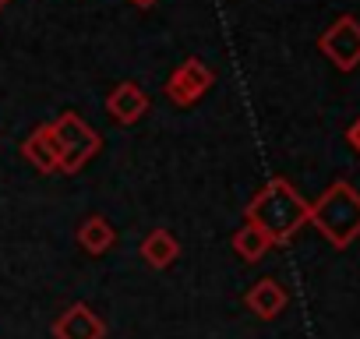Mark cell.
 Returning a JSON list of instances; mask_svg holds the SVG:
<instances>
[{"label": "cell", "mask_w": 360, "mask_h": 339, "mask_svg": "<svg viewBox=\"0 0 360 339\" xmlns=\"http://www.w3.org/2000/svg\"><path fill=\"white\" fill-rule=\"evenodd\" d=\"M244 304H248L258 318H276V314L286 307V290H283L276 279H262V283H255V290L244 297Z\"/></svg>", "instance_id": "9c48e42d"}, {"label": "cell", "mask_w": 360, "mask_h": 339, "mask_svg": "<svg viewBox=\"0 0 360 339\" xmlns=\"http://www.w3.org/2000/svg\"><path fill=\"white\" fill-rule=\"evenodd\" d=\"M212 68L205 64V60H198V57H188L184 64H180L173 75H169V82H166V96L176 103V106H191V103H198L209 89H212Z\"/></svg>", "instance_id": "5b68a950"}, {"label": "cell", "mask_w": 360, "mask_h": 339, "mask_svg": "<svg viewBox=\"0 0 360 339\" xmlns=\"http://www.w3.org/2000/svg\"><path fill=\"white\" fill-rule=\"evenodd\" d=\"M106 110L120 120V124H134L145 110H148V96L141 92V85H134V82H124V85H117L113 92H110V99H106Z\"/></svg>", "instance_id": "52a82bcc"}, {"label": "cell", "mask_w": 360, "mask_h": 339, "mask_svg": "<svg viewBox=\"0 0 360 339\" xmlns=\"http://www.w3.org/2000/svg\"><path fill=\"white\" fill-rule=\"evenodd\" d=\"M318 50L339 68V71H353L360 64V22L353 15H342L335 18L321 39H318Z\"/></svg>", "instance_id": "277c9868"}, {"label": "cell", "mask_w": 360, "mask_h": 339, "mask_svg": "<svg viewBox=\"0 0 360 339\" xmlns=\"http://www.w3.org/2000/svg\"><path fill=\"white\" fill-rule=\"evenodd\" d=\"M307 223H314L328 244L335 248H346L349 241H356L360 234V195L346 184V181H335L307 212Z\"/></svg>", "instance_id": "7a4b0ae2"}, {"label": "cell", "mask_w": 360, "mask_h": 339, "mask_svg": "<svg viewBox=\"0 0 360 339\" xmlns=\"http://www.w3.org/2000/svg\"><path fill=\"white\" fill-rule=\"evenodd\" d=\"M141 255L148 258L152 269H166V265L180 255V241H176L169 230H152V234L141 241Z\"/></svg>", "instance_id": "30bf717a"}, {"label": "cell", "mask_w": 360, "mask_h": 339, "mask_svg": "<svg viewBox=\"0 0 360 339\" xmlns=\"http://www.w3.org/2000/svg\"><path fill=\"white\" fill-rule=\"evenodd\" d=\"M50 134L57 141L60 174H78V170L99 152V134L85 120H78V113H60L50 124Z\"/></svg>", "instance_id": "3957f363"}, {"label": "cell", "mask_w": 360, "mask_h": 339, "mask_svg": "<svg viewBox=\"0 0 360 339\" xmlns=\"http://www.w3.org/2000/svg\"><path fill=\"white\" fill-rule=\"evenodd\" d=\"M349 145H353V148L360 152V120H356V124L349 127Z\"/></svg>", "instance_id": "4fadbf2b"}, {"label": "cell", "mask_w": 360, "mask_h": 339, "mask_svg": "<svg viewBox=\"0 0 360 339\" xmlns=\"http://www.w3.org/2000/svg\"><path fill=\"white\" fill-rule=\"evenodd\" d=\"M22 155L39 170V174H53V170H60V155H57V141L50 134V124H39L32 131V138L22 145Z\"/></svg>", "instance_id": "ba28073f"}, {"label": "cell", "mask_w": 360, "mask_h": 339, "mask_svg": "<svg viewBox=\"0 0 360 339\" xmlns=\"http://www.w3.org/2000/svg\"><path fill=\"white\" fill-rule=\"evenodd\" d=\"M106 325L92 314L89 304H75L57 325H53V335L57 339H103Z\"/></svg>", "instance_id": "8992f818"}, {"label": "cell", "mask_w": 360, "mask_h": 339, "mask_svg": "<svg viewBox=\"0 0 360 339\" xmlns=\"http://www.w3.org/2000/svg\"><path fill=\"white\" fill-rule=\"evenodd\" d=\"M113 237H117V234H113V226H110L103 216H92V219L78 230V244H82L89 255H103V251L113 244Z\"/></svg>", "instance_id": "7c38bea8"}, {"label": "cell", "mask_w": 360, "mask_h": 339, "mask_svg": "<svg viewBox=\"0 0 360 339\" xmlns=\"http://www.w3.org/2000/svg\"><path fill=\"white\" fill-rule=\"evenodd\" d=\"M307 212H311V205L293 191V184L276 177L255 195V202L248 205L244 216H248V223L262 226L272 237V244H286L307 223Z\"/></svg>", "instance_id": "6da1fadb"}, {"label": "cell", "mask_w": 360, "mask_h": 339, "mask_svg": "<svg viewBox=\"0 0 360 339\" xmlns=\"http://www.w3.org/2000/svg\"><path fill=\"white\" fill-rule=\"evenodd\" d=\"M8 4H11V0H0V11H4V8H8Z\"/></svg>", "instance_id": "9a60e30c"}, {"label": "cell", "mask_w": 360, "mask_h": 339, "mask_svg": "<svg viewBox=\"0 0 360 339\" xmlns=\"http://www.w3.org/2000/svg\"><path fill=\"white\" fill-rule=\"evenodd\" d=\"M269 248H272V237H269L262 226H255V223H248V226L237 230V237H233V251H237L244 262H258V258H265Z\"/></svg>", "instance_id": "8fae6325"}, {"label": "cell", "mask_w": 360, "mask_h": 339, "mask_svg": "<svg viewBox=\"0 0 360 339\" xmlns=\"http://www.w3.org/2000/svg\"><path fill=\"white\" fill-rule=\"evenodd\" d=\"M127 4H134V8H152V4H159V0H127Z\"/></svg>", "instance_id": "5bb4252c"}]
</instances>
